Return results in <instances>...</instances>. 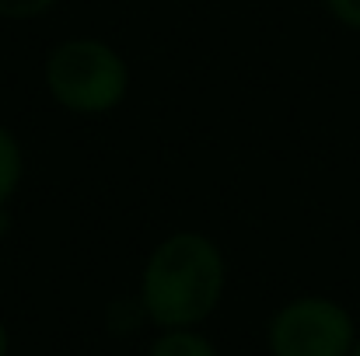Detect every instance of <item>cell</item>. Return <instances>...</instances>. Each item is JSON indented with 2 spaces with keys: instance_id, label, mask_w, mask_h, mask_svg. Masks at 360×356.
<instances>
[{
  "instance_id": "8992f818",
  "label": "cell",
  "mask_w": 360,
  "mask_h": 356,
  "mask_svg": "<svg viewBox=\"0 0 360 356\" xmlns=\"http://www.w3.org/2000/svg\"><path fill=\"white\" fill-rule=\"evenodd\" d=\"M60 0H0V18L4 21H32L42 18L56 7Z\"/></svg>"
},
{
  "instance_id": "ba28073f",
  "label": "cell",
  "mask_w": 360,
  "mask_h": 356,
  "mask_svg": "<svg viewBox=\"0 0 360 356\" xmlns=\"http://www.w3.org/2000/svg\"><path fill=\"white\" fill-rule=\"evenodd\" d=\"M7 346H11V343H7V329H4V322H0V356H7Z\"/></svg>"
},
{
  "instance_id": "52a82bcc",
  "label": "cell",
  "mask_w": 360,
  "mask_h": 356,
  "mask_svg": "<svg viewBox=\"0 0 360 356\" xmlns=\"http://www.w3.org/2000/svg\"><path fill=\"white\" fill-rule=\"evenodd\" d=\"M322 7L329 11V18H333L340 28L360 35V0H322Z\"/></svg>"
},
{
  "instance_id": "3957f363",
  "label": "cell",
  "mask_w": 360,
  "mask_h": 356,
  "mask_svg": "<svg viewBox=\"0 0 360 356\" xmlns=\"http://www.w3.org/2000/svg\"><path fill=\"white\" fill-rule=\"evenodd\" d=\"M266 343L273 356H350L357 329L340 301L297 297L273 315Z\"/></svg>"
},
{
  "instance_id": "9c48e42d",
  "label": "cell",
  "mask_w": 360,
  "mask_h": 356,
  "mask_svg": "<svg viewBox=\"0 0 360 356\" xmlns=\"http://www.w3.org/2000/svg\"><path fill=\"white\" fill-rule=\"evenodd\" d=\"M350 356H360V339H357V346H354V353H350Z\"/></svg>"
},
{
  "instance_id": "5b68a950",
  "label": "cell",
  "mask_w": 360,
  "mask_h": 356,
  "mask_svg": "<svg viewBox=\"0 0 360 356\" xmlns=\"http://www.w3.org/2000/svg\"><path fill=\"white\" fill-rule=\"evenodd\" d=\"M147 356H217V350L193 329H165Z\"/></svg>"
},
{
  "instance_id": "277c9868",
  "label": "cell",
  "mask_w": 360,
  "mask_h": 356,
  "mask_svg": "<svg viewBox=\"0 0 360 356\" xmlns=\"http://www.w3.org/2000/svg\"><path fill=\"white\" fill-rule=\"evenodd\" d=\"M25 182V147L11 126L0 122V210L11 206Z\"/></svg>"
},
{
  "instance_id": "6da1fadb",
  "label": "cell",
  "mask_w": 360,
  "mask_h": 356,
  "mask_svg": "<svg viewBox=\"0 0 360 356\" xmlns=\"http://www.w3.org/2000/svg\"><path fill=\"white\" fill-rule=\"evenodd\" d=\"M228 286V262L214 237L175 231L161 237L140 272V304L161 329H196L207 322Z\"/></svg>"
},
{
  "instance_id": "7a4b0ae2",
  "label": "cell",
  "mask_w": 360,
  "mask_h": 356,
  "mask_svg": "<svg viewBox=\"0 0 360 356\" xmlns=\"http://www.w3.org/2000/svg\"><path fill=\"white\" fill-rule=\"evenodd\" d=\"M129 81L126 56L112 42L91 35L56 42L42 63V84L53 105L70 116L102 119L116 112L129 95Z\"/></svg>"
}]
</instances>
